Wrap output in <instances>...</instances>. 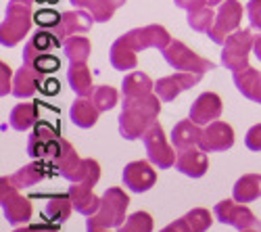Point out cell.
<instances>
[{
    "label": "cell",
    "instance_id": "obj_12",
    "mask_svg": "<svg viewBox=\"0 0 261 232\" xmlns=\"http://www.w3.org/2000/svg\"><path fill=\"white\" fill-rule=\"evenodd\" d=\"M123 38L129 42V46H132L136 53L146 50V48H157L163 53L171 42V36L163 25L136 28V30H129L127 34H123Z\"/></svg>",
    "mask_w": 261,
    "mask_h": 232
},
{
    "label": "cell",
    "instance_id": "obj_46",
    "mask_svg": "<svg viewBox=\"0 0 261 232\" xmlns=\"http://www.w3.org/2000/svg\"><path fill=\"white\" fill-rule=\"evenodd\" d=\"M253 53H255V57L259 59V63H261V34L259 36H255V44H253Z\"/></svg>",
    "mask_w": 261,
    "mask_h": 232
},
{
    "label": "cell",
    "instance_id": "obj_17",
    "mask_svg": "<svg viewBox=\"0 0 261 232\" xmlns=\"http://www.w3.org/2000/svg\"><path fill=\"white\" fill-rule=\"evenodd\" d=\"M222 109H224V105H222V98L217 96L215 92H203L197 100L192 102V107H190V119L194 123H211L215 119H220L222 115Z\"/></svg>",
    "mask_w": 261,
    "mask_h": 232
},
{
    "label": "cell",
    "instance_id": "obj_3",
    "mask_svg": "<svg viewBox=\"0 0 261 232\" xmlns=\"http://www.w3.org/2000/svg\"><path fill=\"white\" fill-rule=\"evenodd\" d=\"M127 205H129V197L121 191L117 186H111L107 188L100 197V209L90 216L88 224L86 226H94V228H121L123 222L127 220L125 218V212H127Z\"/></svg>",
    "mask_w": 261,
    "mask_h": 232
},
{
    "label": "cell",
    "instance_id": "obj_6",
    "mask_svg": "<svg viewBox=\"0 0 261 232\" xmlns=\"http://www.w3.org/2000/svg\"><path fill=\"white\" fill-rule=\"evenodd\" d=\"M255 36L251 30H236L222 48V65L230 71H241L249 67V53L253 50Z\"/></svg>",
    "mask_w": 261,
    "mask_h": 232
},
{
    "label": "cell",
    "instance_id": "obj_38",
    "mask_svg": "<svg viewBox=\"0 0 261 232\" xmlns=\"http://www.w3.org/2000/svg\"><path fill=\"white\" fill-rule=\"evenodd\" d=\"M30 67H34L36 71H40L42 75H50V73H55V71L61 69V59L57 55H53V53H44V55L36 57Z\"/></svg>",
    "mask_w": 261,
    "mask_h": 232
},
{
    "label": "cell",
    "instance_id": "obj_14",
    "mask_svg": "<svg viewBox=\"0 0 261 232\" xmlns=\"http://www.w3.org/2000/svg\"><path fill=\"white\" fill-rule=\"evenodd\" d=\"M232 144H234L232 125L215 119L203 130V136L199 140V149H203L205 153H220V151L232 149Z\"/></svg>",
    "mask_w": 261,
    "mask_h": 232
},
{
    "label": "cell",
    "instance_id": "obj_50",
    "mask_svg": "<svg viewBox=\"0 0 261 232\" xmlns=\"http://www.w3.org/2000/svg\"><path fill=\"white\" fill-rule=\"evenodd\" d=\"M86 228H88V232H109L105 228H94V226H86Z\"/></svg>",
    "mask_w": 261,
    "mask_h": 232
},
{
    "label": "cell",
    "instance_id": "obj_2",
    "mask_svg": "<svg viewBox=\"0 0 261 232\" xmlns=\"http://www.w3.org/2000/svg\"><path fill=\"white\" fill-rule=\"evenodd\" d=\"M50 163L57 170V174L63 176L65 180H69L71 184L80 182L94 188L96 182L100 180V163L96 159H82L71 146V142H67L65 138H61V151Z\"/></svg>",
    "mask_w": 261,
    "mask_h": 232
},
{
    "label": "cell",
    "instance_id": "obj_44",
    "mask_svg": "<svg viewBox=\"0 0 261 232\" xmlns=\"http://www.w3.org/2000/svg\"><path fill=\"white\" fill-rule=\"evenodd\" d=\"M40 90L44 94H48V96H53V94H57L61 90V84L57 80H44L42 82V86H40Z\"/></svg>",
    "mask_w": 261,
    "mask_h": 232
},
{
    "label": "cell",
    "instance_id": "obj_23",
    "mask_svg": "<svg viewBox=\"0 0 261 232\" xmlns=\"http://www.w3.org/2000/svg\"><path fill=\"white\" fill-rule=\"evenodd\" d=\"M38 109H40V100L32 102H19L13 107L9 115V125L17 132H28L38 123Z\"/></svg>",
    "mask_w": 261,
    "mask_h": 232
},
{
    "label": "cell",
    "instance_id": "obj_26",
    "mask_svg": "<svg viewBox=\"0 0 261 232\" xmlns=\"http://www.w3.org/2000/svg\"><path fill=\"white\" fill-rule=\"evenodd\" d=\"M67 82H69L71 90L82 98L92 96L96 90L92 86V73H90L86 63H71L69 69H67Z\"/></svg>",
    "mask_w": 261,
    "mask_h": 232
},
{
    "label": "cell",
    "instance_id": "obj_19",
    "mask_svg": "<svg viewBox=\"0 0 261 232\" xmlns=\"http://www.w3.org/2000/svg\"><path fill=\"white\" fill-rule=\"evenodd\" d=\"M42 82H44V75H42L40 71H36L34 67H30V65H23L15 73L11 94L17 96V98H30L40 90Z\"/></svg>",
    "mask_w": 261,
    "mask_h": 232
},
{
    "label": "cell",
    "instance_id": "obj_52",
    "mask_svg": "<svg viewBox=\"0 0 261 232\" xmlns=\"http://www.w3.org/2000/svg\"><path fill=\"white\" fill-rule=\"evenodd\" d=\"M44 3H50L53 5V3H59V0H44Z\"/></svg>",
    "mask_w": 261,
    "mask_h": 232
},
{
    "label": "cell",
    "instance_id": "obj_49",
    "mask_svg": "<svg viewBox=\"0 0 261 232\" xmlns=\"http://www.w3.org/2000/svg\"><path fill=\"white\" fill-rule=\"evenodd\" d=\"M13 3H23V5H34V3H40V0H13ZM44 3V0H42Z\"/></svg>",
    "mask_w": 261,
    "mask_h": 232
},
{
    "label": "cell",
    "instance_id": "obj_48",
    "mask_svg": "<svg viewBox=\"0 0 261 232\" xmlns=\"http://www.w3.org/2000/svg\"><path fill=\"white\" fill-rule=\"evenodd\" d=\"M161 232H180V230H178V226H176V224H169V226H165Z\"/></svg>",
    "mask_w": 261,
    "mask_h": 232
},
{
    "label": "cell",
    "instance_id": "obj_8",
    "mask_svg": "<svg viewBox=\"0 0 261 232\" xmlns=\"http://www.w3.org/2000/svg\"><path fill=\"white\" fill-rule=\"evenodd\" d=\"M61 151V138L55 125L48 121H38L28 138V155L32 159L53 161Z\"/></svg>",
    "mask_w": 261,
    "mask_h": 232
},
{
    "label": "cell",
    "instance_id": "obj_29",
    "mask_svg": "<svg viewBox=\"0 0 261 232\" xmlns=\"http://www.w3.org/2000/svg\"><path fill=\"white\" fill-rule=\"evenodd\" d=\"M155 92V84L146 73L142 71H129L123 82H121V94L123 98H129V96H144V94H150Z\"/></svg>",
    "mask_w": 261,
    "mask_h": 232
},
{
    "label": "cell",
    "instance_id": "obj_15",
    "mask_svg": "<svg viewBox=\"0 0 261 232\" xmlns=\"http://www.w3.org/2000/svg\"><path fill=\"white\" fill-rule=\"evenodd\" d=\"M123 184L132 193H146L155 186L157 182V172L153 170V165L148 161H129L123 167Z\"/></svg>",
    "mask_w": 261,
    "mask_h": 232
},
{
    "label": "cell",
    "instance_id": "obj_35",
    "mask_svg": "<svg viewBox=\"0 0 261 232\" xmlns=\"http://www.w3.org/2000/svg\"><path fill=\"white\" fill-rule=\"evenodd\" d=\"M213 21H215V15H213L211 7H203V9H197V11L188 13V25L194 32H199V34H209Z\"/></svg>",
    "mask_w": 261,
    "mask_h": 232
},
{
    "label": "cell",
    "instance_id": "obj_47",
    "mask_svg": "<svg viewBox=\"0 0 261 232\" xmlns=\"http://www.w3.org/2000/svg\"><path fill=\"white\" fill-rule=\"evenodd\" d=\"M13 232H36V228H34V224H32V226H23V228H17V230H13Z\"/></svg>",
    "mask_w": 261,
    "mask_h": 232
},
{
    "label": "cell",
    "instance_id": "obj_36",
    "mask_svg": "<svg viewBox=\"0 0 261 232\" xmlns=\"http://www.w3.org/2000/svg\"><path fill=\"white\" fill-rule=\"evenodd\" d=\"M119 232H153V218L146 212H136L123 222Z\"/></svg>",
    "mask_w": 261,
    "mask_h": 232
},
{
    "label": "cell",
    "instance_id": "obj_18",
    "mask_svg": "<svg viewBox=\"0 0 261 232\" xmlns=\"http://www.w3.org/2000/svg\"><path fill=\"white\" fill-rule=\"evenodd\" d=\"M176 170L188 178H201L209 170V159L203 149H184L178 151L176 157Z\"/></svg>",
    "mask_w": 261,
    "mask_h": 232
},
{
    "label": "cell",
    "instance_id": "obj_7",
    "mask_svg": "<svg viewBox=\"0 0 261 232\" xmlns=\"http://www.w3.org/2000/svg\"><path fill=\"white\" fill-rule=\"evenodd\" d=\"M0 205L5 220L13 226L28 224L32 220V203L19 195V188L11 182V178L0 180Z\"/></svg>",
    "mask_w": 261,
    "mask_h": 232
},
{
    "label": "cell",
    "instance_id": "obj_43",
    "mask_svg": "<svg viewBox=\"0 0 261 232\" xmlns=\"http://www.w3.org/2000/svg\"><path fill=\"white\" fill-rule=\"evenodd\" d=\"M176 7L184 9V11H197V9H203V7H209V0H173Z\"/></svg>",
    "mask_w": 261,
    "mask_h": 232
},
{
    "label": "cell",
    "instance_id": "obj_33",
    "mask_svg": "<svg viewBox=\"0 0 261 232\" xmlns=\"http://www.w3.org/2000/svg\"><path fill=\"white\" fill-rule=\"evenodd\" d=\"M71 209H73V203H71V197L69 193L67 195H55L46 201L44 205V218L48 222H55V224H61L65 220H69L71 216Z\"/></svg>",
    "mask_w": 261,
    "mask_h": 232
},
{
    "label": "cell",
    "instance_id": "obj_22",
    "mask_svg": "<svg viewBox=\"0 0 261 232\" xmlns=\"http://www.w3.org/2000/svg\"><path fill=\"white\" fill-rule=\"evenodd\" d=\"M69 3L77 9L88 11L96 23H105L113 19L115 11L125 5V0H69Z\"/></svg>",
    "mask_w": 261,
    "mask_h": 232
},
{
    "label": "cell",
    "instance_id": "obj_34",
    "mask_svg": "<svg viewBox=\"0 0 261 232\" xmlns=\"http://www.w3.org/2000/svg\"><path fill=\"white\" fill-rule=\"evenodd\" d=\"M63 50L69 63H86L92 53V44L86 36H71L63 42Z\"/></svg>",
    "mask_w": 261,
    "mask_h": 232
},
{
    "label": "cell",
    "instance_id": "obj_51",
    "mask_svg": "<svg viewBox=\"0 0 261 232\" xmlns=\"http://www.w3.org/2000/svg\"><path fill=\"white\" fill-rule=\"evenodd\" d=\"M224 0H209V7H215V5H222Z\"/></svg>",
    "mask_w": 261,
    "mask_h": 232
},
{
    "label": "cell",
    "instance_id": "obj_31",
    "mask_svg": "<svg viewBox=\"0 0 261 232\" xmlns=\"http://www.w3.org/2000/svg\"><path fill=\"white\" fill-rule=\"evenodd\" d=\"M42 161H44V159H40V161H36V159H34L32 163L23 165L17 174H13V176H11V182L19 188V191H23V188H30V186H34V184L42 182V180L46 178L44 163H42Z\"/></svg>",
    "mask_w": 261,
    "mask_h": 232
},
{
    "label": "cell",
    "instance_id": "obj_10",
    "mask_svg": "<svg viewBox=\"0 0 261 232\" xmlns=\"http://www.w3.org/2000/svg\"><path fill=\"white\" fill-rule=\"evenodd\" d=\"M142 142H144L148 161L153 165H157L159 170H169L171 165H176V153L171 151V146L165 138V132H163V125L159 121H155L144 132Z\"/></svg>",
    "mask_w": 261,
    "mask_h": 232
},
{
    "label": "cell",
    "instance_id": "obj_13",
    "mask_svg": "<svg viewBox=\"0 0 261 232\" xmlns=\"http://www.w3.org/2000/svg\"><path fill=\"white\" fill-rule=\"evenodd\" d=\"M201 78H203L201 73H190V71L173 73V75H167L155 82V92L163 102H169L176 96H180L182 92L194 88L201 82Z\"/></svg>",
    "mask_w": 261,
    "mask_h": 232
},
{
    "label": "cell",
    "instance_id": "obj_1",
    "mask_svg": "<svg viewBox=\"0 0 261 232\" xmlns=\"http://www.w3.org/2000/svg\"><path fill=\"white\" fill-rule=\"evenodd\" d=\"M161 102L163 100L157 96V92L123 98L121 113H119V134L125 140L142 138L144 132L157 121Z\"/></svg>",
    "mask_w": 261,
    "mask_h": 232
},
{
    "label": "cell",
    "instance_id": "obj_41",
    "mask_svg": "<svg viewBox=\"0 0 261 232\" xmlns=\"http://www.w3.org/2000/svg\"><path fill=\"white\" fill-rule=\"evenodd\" d=\"M245 144L249 151H261V123L249 128V132L245 136Z\"/></svg>",
    "mask_w": 261,
    "mask_h": 232
},
{
    "label": "cell",
    "instance_id": "obj_27",
    "mask_svg": "<svg viewBox=\"0 0 261 232\" xmlns=\"http://www.w3.org/2000/svg\"><path fill=\"white\" fill-rule=\"evenodd\" d=\"M109 59H111V65H113L117 71H132V69H136V65H138L136 50L129 46V42H127L123 36L113 42L111 53H109Z\"/></svg>",
    "mask_w": 261,
    "mask_h": 232
},
{
    "label": "cell",
    "instance_id": "obj_40",
    "mask_svg": "<svg viewBox=\"0 0 261 232\" xmlns=\"http://www.w3.org/2000/svg\"><path fill=\"white\" fill-rule=\"evenodd\" d=\"M247 15H249L251 28L257 30V32H261V0H249Z\"/></svg>",
    "mask_w": 261,
    "mask_h": 232
},
{
    "label": "cell",
    "instance_id": "obj_30",
    "mask_svg": "<svg viewBox=\"0 0 261 232\" xmlns=\"http://www.w3.org/2000/svg\"><path fill=\"white\" fill-rule=\"evenodd\" d=\"M232 197L238 203H251L261 197V176L257 174H247L243 178H238L234 188H232Z\"/></svg>",
    "mask_w": 261,
    "mask_h": 232
},
{
    "label": "cell",
    "instance_id": "obj_4",
    "mask_svg": "<svg viewBox=\"0 0 261 232\" xmlns=\"http://www.w3.org/2000/svg\"><path fill=\"white\" fill-rule=\"evenodd\" d=\"M32 23H34L32 5L13 3L11 0L7 11H5L3 23H0V44L5 48L17 46L19 42L25 38V34L30 32Z\"/></svg>",
    "mask_w": 261,
    "mask_h": 232
},
{
    "label": "cell",
    "instance_id": "obj_24",
    "mask_svg": "<svg viewBox=\"0 0 261 232\" xmlns=\"http://www.w3.org/2000/svg\"><path fill=\"white\" fill-rule=\"evenodd\" d=\"M203 136V130L199 128V123H194L190 117L188 119H182L173 125L171 130V144L176 146L178 151H184V149H192L194 144H199Z\"/></svg>",
    "mask_w": 261,
    "mask_h": 232
},
{
    "label": "cell",
    "instance_id": "obj_32",
    "mask_svg": "<svg viewBox=\"0 0 261 232\" xmlns=\"http://www.w3.org/2000/svg\"><path fill=\"white\" fill-rule=\"evenodd\" d=\"M211 214L207 209L199 207V209H192V212L184 214L180 220H176L173 224L178 226L180 232H207L211 228Z\"/></svg>",
    "mask_w": 261,
    "mask_h": 232
},
{
    "label": "cell",
    "instance_id": "obj_11",
    "mask_svg": "<svg viewBox=\"0 0 261 232\" xmlns=\"http://www.w3.org/2000/svg\"><path fill=\"white\" fill-rule=\"evenodd\" d=\"M215 218L222 224H228L236 230H249V228H259L261 230V222L255 218V214L249 207L238 205V201H220L213 209Z\"/></svg>",
    "mask_w": 261,
    "mask_h": 232
},
{
    "label": "cell",
    "instance_id": "obj_42",
    "mask_svg": "<svg viewBox=\"0 0 261 232\" xmlns=\"http://www.w3.org/2000/svg\"><path fill=\"white\" fill-rule=\"evenodd\" d=\"M0 75H3V80H0V94L7 96V94L13 90V84H11V67L7 65V63H0Z\"/></svg>",
    "mask_w": 261,
    "mask_h": 232
},
{
    "label": "cell",
    "instance_id": "obj_20",
    "mask_svg": "<svg viewBox=\"0 0 261 232\" xmlns=\"http://www.w3.org/2000/svg\"><path fill=\"white\" fill-rule=\"evenodd\" d=\"M61 46V40L55 36V32H48V30H40L36 32L25 44V50H23V65H32L34 59L44 55V53H50L53 48H59Z\"/></svg>",
    "mask_w": 261,
    "mask_h": 232
},
{
    "label": "cell",
    "instance_id": "obj_37",
    "mask_svg": "<svg viewBox=\"0 0 261 232\" xmlns=\"http://www.w3.org/2000/svg\"><path fill=\"white\" fill-rule=\"evenodd\" d=\"M117 96L119 94H117L115 88H111V86H98L94 90V94H92V102L96 105V109L100 113H105V111H111L117 105Z\"/></svg>",
    "mask_w": 261,
    "mask_h": 232
},
{
    "label": "cell",
    "instance_id": "obj_25",
    "mask_svg": "<svg viewBox=\"0 0 261 232\" xmlns=\"http://www.w3.org/2000/svg\"><path fill=\"white\" fill-rule=\"evenodd\" d=\"M234 84L238 92L253 102H261V73L253 67L234 71Z\"/></svg>",
    "mask_w": 261,
    "mask_h": 232
},
{
    "label": "cell",
    "instance_id": "obj_45",
    "mask_svg": "<svg viewBox=\"0 0 261 232\" xmlns=\"http://www.w3.org/2000/svg\"><path fill=\"white\" fill-rule=\"evenodd\" d=\"M34 228H36V232H59V228H57V224L55 222H42V224H34Z\"/></svg>",
    "mask_w": 261,
    "mask_h": 232
},
{
    "label": "cell",
    "instance_id": "obj_5",
    "mask_svg": "<svg viewBox=\"0 0 261 232\" xmlns=\"http://www.w3.org/2000/svg\"><path fill=\"white\" fill-rule=\"evenodd\" d=\"M163 59L167 61V65L173 69H180V71H190V73H207L213 71L217 65L209 59L199 57L194 50H190L184 42L180 40H171L169 46L163 50Z\"/></svg>",
    "mask_w": 261,
    "mask_h": 232
},
{
    "label": "cell",
    "instance_id": "obj_9",
    "mask_svg": "<svg viewBox=\"0 0 261 232\" xmlns=\"http://www.w3.org/2000/svg\"><path fill=\"white\" fill-rule=\"evenodd\" d=\"M241 19H243V5L238 0H224L220 5V11L215 15V21L209 30V38L215 44H226V40L241 30Z\"/></svg>",
    "mask_w": 261,
    "mask_h": 232
},
{
    "label": "cell",
    "instance_id": "obj_21",
    "mask_svg": "<svg viewBox=\"0 0 261 232\" xmlns=\"http://www.w3.org/2000/svg\"><path fill=\"white\" fill-rule=\"evenodd\" d=\"M69 197H71V203L75 207V212L82 214V216H94L98 209H100V197L94 195L92 186L88 184H71L69 186Z\"/></svg>",
    "mask_w": 261,
    "mask_h": 232
},
{
    "label": "cell",
    "instance_id": "obj_39",
    "mask_svg": "<svg viewBox=\"0 0 261 232\" xmlns=\"http://www.w3.org/2000/svg\"><path fill=\"white\" fill-rule=\"evenodd\" d=\"M34 21L40 28H53L55 30L59 25V21H61V15L57 11H53V9H42V11H38L34 15Z\"/></svg>",
    "mask_w": 261,
    "mask_h": 232
},
{
    "label": "cell",
    "instance_id": "obj_28",
    "mask_svg": "<svg viewBox=\"0 0 261 232\" xmlns=\"http://www.w3.org/2000/svg\"><path fill=\"white\" fill-rule=\"evenodd\" d=\"M98 109H96V105L88 98H77L73 105H71V109H69V119L77 125V128H84V130H88L92 128V125L98 121Z\"/></svg>",
    "mask_w": 261,
    "mask_h": 232
},
{
    "label": "cell",
    "instance_id": "obj_16",
    "mask_svg": "<svg viewBox=\"0 0 261 232\" xmlns=\"http://www.w3.org/2000/svg\"><path fill=\"white\" fill-rule=\"evenodd\" d=\"M92 15L90 13H84V11H65L61 13V21L59 25L55 28V36L65 42L71 36H77V34H86L90 32L92 28Z\"/></svg>",
    "mask_w": 261,
    "mask_h": 232
}]
</instances>
